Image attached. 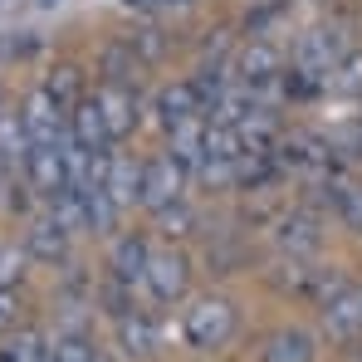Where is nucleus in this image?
<instances>
[{
    "label": "nucleus",
    "mask_w": 362,
    "mask_h": 362,
    "mask_svg": "<svg viewBox=\"0 0 362 362\" xmlns=\"http://www.w3.org/2000/svg\"><path fill=\"white\" fill-rule=\"evenodd\" d=\"M348 49H353V40H348L343 25H313V30H303V35H299V45H294L289 64H299V69L318 74V78H333V69L343 64Z\"/></svg>",
    "instance_id": "obj_3"
},
{
    "label": "nucleus",
    "mask_w": 362,
    "mask_h": 362,
    "mask_svg": "<svg viewBox=\"0 0 362 362\" xmlns=\"http://www.w3.org/2000/svg\"><path fill=\"white\" fill-rule=\"evenodd\" d=\"M274 245L279 255H294V259H313L318 245H323V230H318V211L313 206H299L289 216L274 221Z\"/></svg>",
    "instance_id": "obj_8"
},
{
    "label": "nucleus",
    "mask_w": 362,
    "mask_h": 362,
    "mask_svg": "<svg viewBox=\"0 0 362 362\" xmlns=\"http://www.w3.org/2000/svg\"><path fill=\"white\" fill-rule=\"evenodd\" d=\"M206 132H211V118H206V113L177 122V127L167 132V152L191 167V177H196V167H201V157H206Z\"/></svg>",
    "instance_id": "obj_18"
},
{
    "label": "nucleus",
    "mask_w": 362,
    "mask_h": 362,
    "mask_svg": "<svg viewBox=\"0 0 362 362\" xmlns=\"http://www.w3.org/2000/svg\"><path fill=\"white\" fill-rule=\"evenodd\" d=\"M20 118H25V127H30V142H35V147H59L64 137H69V118H64L59 103L49 98L45 83L20 103Z\"/></svg>",
    "instance_id": "obj_7"
},
{
    "label": "nucleus",
    "mask_w": 362,
    "mask_h": 362,
    "mask_svg": "<svg viewBox=\"0 0 362 362\" xmlns=\"http://www.w3.org/2000/svg\"><path fill=\"white\" fill-rule=\"evenodd\" d=\"M0 353H5L10 362H49V338H45L40 328H20Z\"/></svg>",
    "instance_id": "obj_23"
},
{
    "label": "nucleus",
    "mask_w": 362,
    "mask_h": 362,
    "mask_svg": "<svg viewBox=\"0 0 362 362\" xmlns=\"http://www.w3.org/2000/svg\"><path fill=\"white\" fill-rule=\"evenodd\" d=\"M333 152H338L343 162H362V118L333 132Z\"/></svg>",
    "instance_id": "obj_30"
},
{
    "label": "nucleus",
    "mask_w": 362,
    "mask_h": 362,
    "mask_svg": "<svg viewBox=\"0 0 362 362\" xmlns=\"http://www.w3.org/2000/svg\"><path fill=\"white\" fill-rule=\"evenodd\" d=\"M142 69H147V64H142V54H137L132 45H127V35H122V40H108V45L98 49V74L113 78V83H132V88H137Z\"/></svg>",
    "instance_id": "obj_19"
},
{
    "label": "nucleus",
    "mask_w": 362,
    "mask_h": 362,
    "mask_svg": "<svg viewBox=\"0 0 362 362\" xmlns=\"http://www.w3.org/2000/svg\"><path fill=\"white\" fill-rule=\"evenodd\" d=\"M0 362H10V358H5V353H0Z\"/></svg>",
    "instance_id": "obj_36"
},
{
    "label": "nucleus",
    "mask_w": 362,
    "mask_h": 362,
    "mask_svg": "<svg viewBox=\"0 0 362 362\" xmlns=\"http://www.w3.org/2000/svg\"><path fill=\"white\" fill-rule=\"evenodd\" d=\"M64 142H69V137H64ZM64 142H59V147H30L25 177H30V186H35L40 201L59 196L64 186H69V157H64Z\"/></svg>",
    "instance_id": "obj_12"
},
{
    "label": "nucleus",
    "mask_w": 362,
    "mask_h": 362,
    "mask_svg": "<svg viewBox=\"0 0 362 362\" xmlns=\"http://www.w3.org/2000/svg\"><path fill=\"white\" fill-rule=\"evenodd\" d=\"M328 93H338V98H362V49H348L343 64L333 69V78H328Z\"/></svg>",
    "instance_id": "obj_24"
},
{
    "label": "nucleus",
    "mask_w": 362,
    "mask_h": 362,
    "mask_svg": "<svg viewBox=\"0 0 362 362\" xmlns=\"http://www.w3.org/2000/svg\"><path fill=\"white\" fill-rule=\"evenodd\" d=\"M186 289H191V259L181 255V250H152V259H147V294L157 303H177L186 299Z\"/></svg>",
    "instance_id": "obj_6"
},
{
    "label": "nucleus",
    "mask_w": 362,
    "mask_h": 362,
    "mask_svg": "<svg viewBox=\"0 0 362 362\" xmlns=\"http://www.w3.org/2000/svg\"><path fill=\"white\" fill-rule=\"evenodd\" d=\"M118 348H122V358H132V362L157 358L162 333H157V323H152L142 308H132V313H122V318H118Z\"/></svg>",
    "instance_id": "obj_15"
},
{
    "label": "nucleus",
    "mask_w": 362,
    "mask_h": 362,
    "mask_svg": "<svg viewBox=\"0 0 362 362\" xmlns=\"http://www.w3.org/2000/svg\"><path fill=\"white\" fill-rule=\"evenodd\" d=\"M230 74H235V83H245V88L269 93V88H279V78H284V49H279L274 40H264V35H250V40L235 45Z\"/></svg>",
    "instance_id": "obj_2"
},
{
    "label": "nucleus",
    "mask_w": 362,
    "mask_h": 362,
    "mask_svg": "<svg viewBox=\"0 0 362 362\" xmlns=\"http://www.w3.org/2000/svg\"><path fill=\"white\" fill-rule=\"evenodd\" d=\"M127 45L142 54V64H162L167 59V35H162L157 25H137V30L127 35Z\"/></svg>",
    "instance_id": "obj_25"
},
{
    "label": "nucleus",
    "mask_w": 362,
    "mask_h": 362,
    "mask_svg": "<svg viewBox=\"0 0 362 362\" xmlns=\"http://www.w3.org/2000/svg\"><path fill=\"white\" fill-rule=\"evenodd\" d=\"M98 299H103V313L118 323L122 313H132L137 303H132V284H122V279H108L103 289H98Z\"/></svg>",
    "instance_id": "obj_26"
},
{
    "label": "nucleus",
    "mask_w": 362,
    "mask_h": 362,
    "mask_svg": "<svg viewBox=\"0 0 362 362\" xmlns=\"http://www.w3.org/2000/svg\"><path fill=\"white\" fill-rule=\"evenodd\" d=\"M30 127L20 113H0V157H5V167H15V172H25V162H30Z\"/></svg>",
    "instance_id": "obj_20"
},
{
    "label": "nucleus",
    "mask_w": 362,
    "mask_h": 362,
    "mask_svg": "<svg viewBox=\"0 0 362 362\" xmlns=\"http://www.w3.org/2000/svg\"><path fill=\"white\" fill-rule=\"evenodd\" d=\"M235 328H240V308L226 299V294H201V299L186 308V318H181V333H186V343L196 353L226 348L235 338Z\"/></svg>",
    "instance_id": "obj_1"
},
{
    "label": "nucleus",
    "mask_w": 362,
    "mask_h": 362,
    "mask_svg": "<svg viewBox=\"0 0 362 362\" xmlns=\"http://www.w3.org/2000/svg\"><path fill=\"white\" fill-rule=\"evenodd\" d=\"M45 88H49V98L64 108V118L88 98V93H83V69H78V64H59V69L45 78Z\"/></svg>",
    "instance_id": "obj_21"
},
{
    "label": "nucleus",
    "mask_w": 362,
    "mask_h": 362,
    "mask_svg": "<svg viewBox=\"0 0 362 362\" xmlns=\"http://www.w3.org/2000/svg\"><path fill=\"white\" fill-rule=\"evenodd\" d=\"M157 216V226L167 230V235H191V226H196V216L186 211V201H177V206H162V211H152Z\"/></svg>",
    "instance_id": "obj_29"
},
{
    "label": "nucleus",
    "mask_w": 362,
    "mask_h": 362,
    "mask_svg": "<svg viewBox=\"0 0 362 362\" xmlns=\"http://www.w3.org/2000/svg\"><path fill=\"white\" fill-rule=\"evenodd\" d=\"M25 259H30L25 245H5V250H0V284H5V289H15V284L25 279Z\"/></svg>",
    "instance_id": "obj_28"
},
{
    "label": "nucleus",
    "mask_w": 362,
    "mask_h": 362,
    "mask_svg": "<svg viewBox=\"0 0 362 362\" xmlns=\"http://www.w3.org/2000/svg\"><path fill=\"white\" fill-rule=\"evenodd\" d=\"M338 221L353 230V235H362V181H348L343 186V201H338Z\"/></svg>",
    "instance_id": "obj_27"
},
{
    "label": "nucleus",
    "mask_w": 362,
    "mask_h": 362,
    "mask_svg": "<svg viewBox=\"0 0 362 362\" xmlns=\"http://www.w3.org/2000/svg\"><path fill=\"white\" fill-rule=\"evenodd\" d=\"M45 5H54V0H45Z\"/></svg>",
    "instance_id": "obj_37"
},
{
    "label": "nucleus",
    "mask_w": 362,
    "mask_h": 362,
    "mask_svg": "<svg viewBox=\"0 0 362 362\" xmlns=\"http://www.w3.org/2000/svg\"><path fill=\"white\" fill-rule=\"evenodd\" d=\"M0 113H5V93H0Z\"/></svg>",
    "instance_id": "obj_35"
},
{
    "label": "nucleus",
    "mask_w": 362,
    "mask_h": 362,
    "mask_svg": "<svg viewBox=\"0 0 362 362\" xmlns=\"http://www.w3.org/2000/svg\"><path fill=\"white\" fill-rule=\"evenodd\" d=\"M152 5H157V10H186L191 0H152Z\"/></svg>",
    "instance_id": "obj_32"
},
{
    "label": "nucleus",
    "mask_w": 362,
    "mask_h": 362,
    "mask_svg": "<svg viewBox=\"0 0 362 362\" xmlns=\"http://www.w3.org/2000/svg\"><path fill=\"white\" fill-rule=\"evenodd\" d=\"M98 181L108 186V196L118 201L122 211H127V206H142V162H132V157H122V152H108Z\"/></svg>",
    "instance_id": "obj_14"
},
{
    "label": "nucleus",
    "mask_w": 362,
    "mask_h": 362,
    "mask_svg": "<svg viewBox=\"0 0 362 362\" xmlns=\"http://www.w3.org/2000/svg\"><path fill=\"white\" fill-rule=\"evenodd\" d=\"M69 142H78L83 152H93V157H108L118 142H113V132H108V118H103V108H98V98L88 93L74 113H69Z\"/></svg>",
    "instance_id": "obj_10"
},
{
    "label": "nucleus",
    "mask_w": 362,
    "mask_h": 362,
    "mask_svg": "<svg viewBox=\"0 0 362 362\" xmlns=\"http://www.w3.org/2000/svg\"><path fill=\"white\" fill-rule=\"evenodd\" d=\"M20 245H25L30 259H40V264H64V259H69V230H64L49 211L35 216V221L25 226V240Z\"/></svg>",
    "instance_id": "obj_13"
},
{
    "label": "nucleus",
    "mask_w": 362,
    "mask_h": 362,
    "mask_svg": "<svg viewBox=\"0 0 362 362\" xmlns=\"http://www.w3.org/2000/svg\"><path fill=\"white\" fill-rule=\"evenodd\" d=\"M259 362H318V343H313V333H303V328L289 323V328H274L264 338Z\"/></svg>",
    "instance_id": "obj_17"
},
{
    "label": "nucleus",
    "mask_w": 362,
    "mask_h": 362,
    "mask_svg": "<svg viewBox=\"0 0 362 362\" xmlns=\"http://www.w3.org/2000/svg\"><path fill=\"white\" fill-rule=\"evenodd\" d=\"M152 113L157 122L172 132L177 122L196 118V113H206V98H201V88H196V78H177V83H162L157 88V98H152Z\"/></svg>",
    "instance_id": "obj_11"
},
{
    "label": "nucleus",
    "mask_w": 362,
    "mask_h": 362,
    "mask_svg": "<svg viewBox=\"0 0 362 362\" xmlns=\"http://www.w3.org/2000/svg\"><path fill=\"white\" fill-rule=\"evenodd\" d=\"M93 338L83 333V328H64L49 338V362H93Z\"/></svg>",
    "instance_id": "obj_22"
},
{
    "label": "nucleus",
    "mask_w": 362,
    "mask_h": 362,
    "mask_svg": "<svg viewBox=\"0 0 362 362\" xmlns=\"http://www.w3.org/2000/svg\"><path fill=\"white\" fill-rule=\"evenodd\" d=\"M93 362H113V358H108V353H93Z\"/></svg>",
    "instance_id": "obj_34"
},
{
    "label": "nucleus",
    "mask_w": 362,
    "mask_h": 362,
    "mask_svg": "<svg viewBox=\"0 0 362 362\" xmlns=\"http://www.w3.org/2000/svg\"><path fill=\"white\" fill-rule=\"evenodd\" d=\"M186 181H191V167L177 162L172 152H157L142 162V206L147 211H162V206H177L186 196Z\"/></svg>",
    "instance_id": "obj_5"
},
{
    "label": "nucleus",
    "mask_w": 362,
    "mask_h": 362,
    "mask_svg": "<svg viewBox=\"0 0 362 362\" xmlns=\"http://www.w3.org/2000/svg\"><path fill=\"white\" fill-rule=\"evenodd\" d=\"M318 323H323V333H328V343H358L362 338V284L353 279H343L328 299L318 303Z\"/></svg>",
    "instance_id": "obj_4"
},
{
    "label": "nucleus",
    "mask_w": 362,
    "mask_h": 362,
    "mask_svg": "<svg viewBox=\"0 0 362 362\" xmlns=\"http://www.w3.org/2000/svg\"><path fill=\"white\" fill-rule=\"evenodd\" d=\"M93 98H98V108H103V118H108L113 142L132 137V127L142 118V113H137V88H132V83H113V78H98Z\"/></svg>",
    "instance_id": "obj_9"
},
{
    "label": "nucleus",
    "mask_w": 362,
    "mask_h": 362,
    "mask_svg": "<svg viewBox=\"0 0 362 362\" xmlns=\"http://www.w3.org/2000/svg\"><path fill=\"white\" fill-rule=\"evenodd\" d=\"M147 259H152V245L142 235H118L113 255H108V269H113V279L137 289V284H147Z\"/></svg>",
    "instance_id": "obj_16"
},
{
    "label": "nucleus",
    "mask_w": 362,
    "mask_h": 362,
    "mask_svg": "<svg viewBox=\"0 0 362 362\" xmlns=\"http://www.w3.org/2000/svg\"><path fill=\"white\" fill-rule=\"evenodd\" d=\"M15 313H20L15 289H5V284H0V333H10V328H15Z\"/></svg>",
    "instance_id": "obj_31"
},
{
    "label": "nucleus",
    "mask_w": 362,
    "mask_h": 362,
    "mask_svg": "<svg viewBox=\"0 0 362 362\" xmlns=\"http://www.w3.org/2000/svg\"><path fill=\"white\" fill-rule=\"evenodd\" d=\"M10 186V167H5V157H0V191Z\"/></svg>",
    "instance_id": "obj_33"
}]
</instances>
